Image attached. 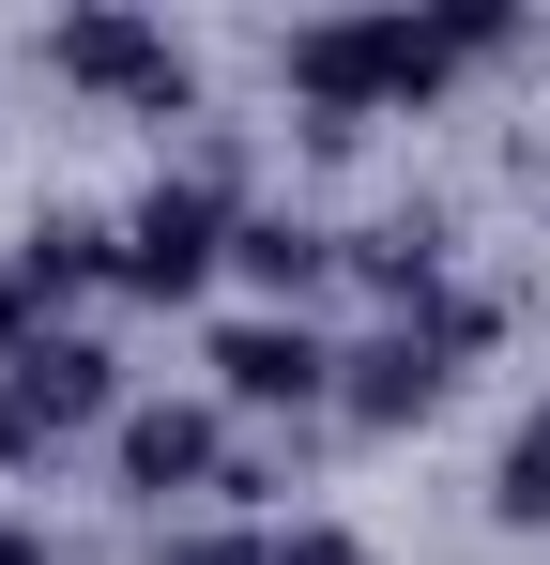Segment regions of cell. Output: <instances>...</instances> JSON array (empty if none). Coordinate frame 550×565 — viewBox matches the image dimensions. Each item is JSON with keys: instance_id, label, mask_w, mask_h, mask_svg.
<instances>
[{"instance_id": "1", "label": "cell", "mask_w": 550, "mask_h": 565, "mask_svg": "<svg viewBox=\"0 0 550 565\" xmlns=\"http://www.w3.org/2000/svg\"><path fill=\"white\" fill-rule=\"evenodd\" d=\"M444 77H458L444 15H321V31H290V93L321 107V138H352L367 107H429Z\"/></svg>"}, {"instance_id": "2", "label": "cell", "mask_w": 550, "mask_h": 565, "mask_svg": "<svg viewBox=\"0 0 550 565\" xmlns=\"http://www.w3.org/2000/svg\"><path fill=\"white\" fill-rule=\"evenodd\" d=\"M230 230H245V214H230L214 184H154L138 214H123V290H138V306H183V290H214Z\"/></svg>"}, {"instance_id": "3", "label": "cell", "mask_w": 550, "mask_h": 565, "mask_svg": "<svg viewBox=\"0 0 550 565\" xmlns=\"http://www.w3.org/2000/svg\"><path fill=\"white\" fill-rule=\"evenodd\" d=\"M46 62H62L77 93L154 107V122H183V93H199V77H183V46L154 31V15H62V31H46Z\"/></svg>"}, {"instance_id": "4", "label": "cell", "mask_w": 550, "mask_h": 565, "mask_svg": "<svg viewBox=\"0 0 550 565\" xmlns=\"http://www.w3.org/2000/svg\"><path fill=\"white\" fill-rule=\"evenodd\" d=\"M123 382H107V352L92 337H31L15 367H0V459H31V444H62V428H92Z\"/></svg>"}, {"instance_id": "5", "label": "cell", "mask_w": 550, "mask_h": 565, "mask_svg": "<svg viewBox=\"0 0 550 565\" xmlns=\"http://www.w3.org/2000/svg\"><path fill=\"white\" fill-rule=\"evenodd\" d=\"M214 397H230V413H321V397H337V352H321L306 321H230V337H214Z\"/></svg>"}, {"instance_id": "6", "label": "cell", "mask_w": 550, "mask_h": 565, "mask_svg": "<svg viewBox=\"0 0 550 565\" xmlns=\"http://www.w3.org/2000/svg\"><path fill=\"white\" fill-rule=\"evenodd\" d=\"M429 397H444V337H429V321H382L367 352H337V413H352V428H413Z\"/></svg>"}, {"instance_id": "7", "label": "cell", "mask_w": 550, "mask_h": 565, "mask_svg": "<svg viewBox=\"0 0 550 565\" xmlns=\"http://www.w3.org/2000/svg\"><path fill=\"white\" fill-rule=\"evenodd\" d=\"M123 489H154V504L169 489H214V413L199 397H138L123 413Z\"/></svg>"}, {"instance_id": "8", "label": "cell", "mask_w": 550, "mask_h": 565, "mask_svg": "<svg viewBox=\"0 0 550 565\" xmlns=\"http://www.w3.org/2000/svg\"><path fill=\"white\" fill-rule=\"evenodd\" d=\"M337 260H352V276L382 290L398 321H444V230H429V214H398V230H352Z\"/></svg>"}, {"instance_id": "9", "label": "cell", "mask_w": 550, "mask_h": 565, "mask_svg": "<svg viewBox=\"0 0 550 565\" xmlns=\"http://www.w3.org/2000/svg\"><path fill=\"white\" fill-rule=\"evenodd\" d=\"M15 276H31V306H77V290L123 276V230H92V214H46V230H15Z\"/></svg>"}, {"instance_id": "10", "label": "cell", "mask_w": 550, "mask_h": 565, "mask_svg": "<svg viewBox=\"0 0 550 565\" xmlns=\"http://www.w3.org/2000/svg\"><path fill=\"white\" fill-rule=\"evenodd\" d=\"M230 260H245L261 290H321V276H337V245H321V230H290V214H245V230H230Z\"/></svg>"}, {"instance_id": "11", "label": "cell", "mask_w": 550, "mask_h": 565, "mask_svg": "<svg viewBox=\"0 0 550 565\" xmlns=\"http://www.w3.org/2000/svg\"><path fill=\"white\" fill-rule=\"evenodd\" d=\"M489 520H550V413L505 444V473H489Z\"/></svg>"}, {"instance_id": "12", "label": "cell", "mask_w": 550, "mask_h": 565, "mask_svg": "<svg viewBox=\"0 0 550 565\" xmlns=\"http://www.w3.org/2000/svg\"><path fill=\"white\" fill-rule=\"evenodd\" d=\"M31 337H46V306H31V276H15V245H0V367H15Z\"/></svg>"}, {"instance_id": "13", "label": "cell", "mask_w": 550, "mask_h": 565, "mask_svg": "<svg viewBox=\"0 0 550 565\" xmlns=\"http://www.w3.org/2000/svg\"><path fill=\"white\" fill-rule=\"evenodd\" d=\"M275 565H367V551L337 535V520H290V535H275Z\"/></svg>"}, {"instance_id": "14", "label": "cell", "mask_w": 550, "mask_h": 565, "mask_svg": "<svg viewBox=\"0 0 550 565\" xmlns=\"http://www.w3.org/2000/svg\"><path fill=\"white\" fill-rule=\"evenodd\" d=\"M169 565H275V535H169Z\"/></svg>"}, {"instance_id": "15", "label": "cell", "mask_w": 550, "mask_h": 565, "mask_svg": "<svg viewBox=\"0 0 550 565\" xmlns=\"http://www.w3.org/2000/svg\"><path fill=\"white\" fill-rule=\"evenodd\" d=\"M0 565H46V535H31V520H0Z\"/></svg>"}]
</instances>
